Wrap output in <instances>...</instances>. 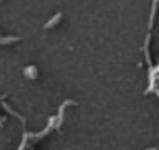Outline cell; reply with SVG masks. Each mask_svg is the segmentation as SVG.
<instances>
[{
	"mask_svg": "<svg viewBox=\"0 0 159 150\" xmlns=\"http://www.w3.org/2000/svg\"><path fill=\"white\" fill-rule=\"evenodd\" d=\"M60 18H61V13H58V15H57V17H55V18H52V20H50V22H48L47 25H45V28H50V27H52V25H55V23H57Z\"/></svg>",
	"mask_w": 159,
	"mask_h": 150,
	"instance_id": "1",
	"label": "cell"
},
{
	"mask_svg": "<svg viewBox=\"0 0 159 150\" xmlns=\"http://www.w3.org/2000/svg\"><path fill=\"white\" fill-rule=\"evenodd\" d=\"M148 150H156V148H148Z\"/></svg>",
	"mask_w": 159,
	"mask_h": 150,
	"instance_id": "2",
	"label": "cell"
}]
</instances>
